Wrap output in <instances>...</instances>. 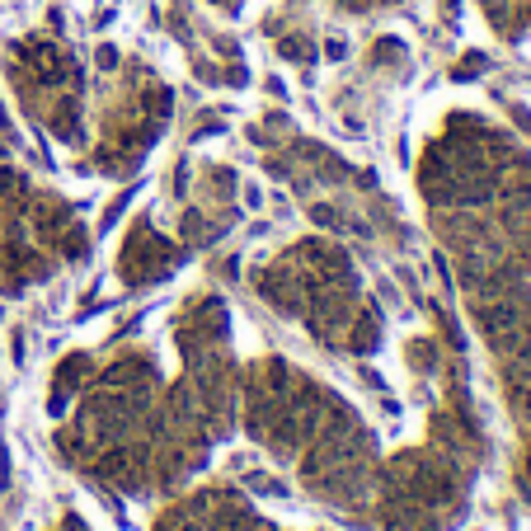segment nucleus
I'll return each mask as SVG.
<instances>
[{"label": "nucleus", "mask_w": 531, "mask_h": 531, "mask_svg": "<svg viewBox=\"0 0 531 531\" xmlns=\"http://www.w3.org/2000/svg\"><path fill=\"white\" fill-rule=\"evenodd\" d=\"M66 221H71L66 203H57V198H38V203H34V231L43 240H57L61 231H66Z\"/></svg>", "instance_id": "1"}, {"label": "nucleus", "mask_w": 531, "mask_h": 531, "mask_svg": "<svg viewBox=\"0 0 531 531\" xmlns=\"http://www.w3.org/2000/svg\"><path fill=\"white\" fill-rule=\"evenodd\" d=\"M376 343H381V325H376V315H353L348 320V353L367 358V353H376Z\"/></svg>", "instance_id": "2"}, {"label": "nucleus", "mask_w": 531, "mask_h": 531, "mask_svg": "<svg viewBox=\"0 0 531 531\" xmlns=\"http://www.w3.org/2000/svg\"><path fill=\"white\" fill-rule=\"evenodd\" d=\"M85 376H90V358H85V353H71V358L57 367V390H66V395H71V390H80Z\"/></svg>", "instance_id": "3"}, {"label": "nucleus", "mask_w": 531, "mask_h": 531, "mask_svg": "<svg viewBox=\"0 0 531 531\" xmlns=\"http://www.w3.org/2000/svg\"><path fill=\"white\" fill-rule=\"evenodd\" d=\"M57 245H61V254H66V259H85V254H90V236H85L76 221H66V231L57 236Z\"/></svg>", "instance_id": "4"}, {"label": "nucleus", "mask_w": 531, "mask_h": 531, "mask_svg": "<svg viewBox=\"0 0 531 531\" xmlns=\"http://www.w3.org/2000/svg\"><path fill=\"white\" fill-rule=\"evenodd\" d=\"M183 236H188L193 245H207V240H216V231L207 226V221H203L198 212H188V216H183Z\"/></svg>", "instance_id": "5"}, {"label": "nucleus", "mask_w": 531, "mask_h": 531, "mask_svg": "<svg viewBox=\"0 0 531 531\" xmlns=\"http://www.w3.org/2000/svg\"><path fill=\"white\" fill-rule=\"evenodd\" d=\"M409 362H414L418 372H433V362H438V348H433L428 339H418V343H409Z\"/></svg>", "instance_id": "6"}, {"label": "nucleus", "mask_w": 531, "mask_h": 531, "mask_svg": "<svg viewBox=\"0 0 531 531\" xmlns=\"http://www.w3.org/2000/svg\"><path fill=\"white\" fill-rule=\"evenodd\" d=\"M278 52H283L287 61H310V57H315V47L305 43V38H283V43H278Z\"/></svg>", "instance_id": "7"}, {"label": "nucleus", "mask_w": 531, "mask_h": 531, "mask_svg": "<svg viewBox=\"0 0 531 531\" xmlns=\"http://www.w3.org/2000/svg\"><path fill=\"white\" fill-rule=\"evenodd\" d=\"M132 193H136V188H123V193L113 198V203H108V212H103V226H99V231H113V226H118V216L127 212V203H132Z\"/></svg>", "instance_id": "8"}, {"label": "nucleus", "mask_w": 531, "mask_h": 531, "mask_svg": "<svg viewBox=\"0 0 531 531\" xmlns=\"http://www.w3.org/2000/svg\"><path fill=\"white\" fill-rule=\"evenodd\" d=\"M480 66H485V57H480V52H470V57L456 66V80H475V76H480Z\"/></svg>", "instance_id": "9"}, {"label": "nucleus", "mask_w": 531, "mask_h": 531, "mask_svg": "<svg viewBox=\"0 0 531 531\" xmlns=\"http://www.w3.org/2000/svg\"><path fill=\"white\" fill-rule=\"evenodd\" d=\"M310 221H315V226H334V221H339V216H334V207H325V203H320V207H310Z\"/></svg>", "instance_id": "10"}, {"label": "nucleus", "mask_w": 531, "mask_h": 531, "mask_svg": "<svg viewBox=\"0 0 531 531\" xmlns=\"http://www.w3.org/2000/svg\"><path fill=\"white\" fill-rule=\"evenodd\" d=\"M94 61H99V71H113V66H118V47H108V43H103Z\"/></svg>", "instance_id": "11"}, {"label": "nucleus", "mask_w": 531, "mask_h": 531, "mask_svg": "<svg viewBox=\"0 0 531 531\" xmlns=\"http://www.w3.org/2000/svg\"><path fill=\"white\" fill-rule=\"evenodd\" d=\"M249 485H254V489H268V494H287V489L278 485V480H268V475H249Z\"/></svg>", "instance_id": "12"}, {"label": "nucleus", "mask_w": 531, "mask_h": 531, "mask_svg": "<svg viewBox=\"0 0 531 531\" xmlns=\"http://www.w3.org/2000/svg\"><path fill=\"white\" fill-rule=\"evenodd\" d=\"M343 52H348V43H339V38H329V43H325V57L329 61H343Z\"/></svg>", "instance_id": "13"}]
</instances>
